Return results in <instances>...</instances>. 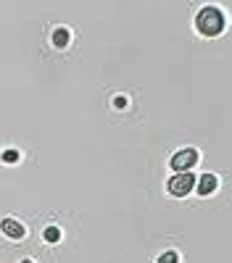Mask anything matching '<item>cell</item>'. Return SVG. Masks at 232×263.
Here are the masks:
<instances>
[{
  "instance_id": "obj_1",
  "label": "cell",
  "mask_w": 232,
  "mask_h": 263,
  "mask_svg": "<svg viewBox=\"0 0 232 263\" xmlns=\"http://www.w3.org/2000/svg\"><path fill=\"white\" fill-rule=\"evenodd\" d=\"M195 27L203 37H217L224 29V13L217 6H206L201 8V13L195 16Z\"/></svg>"
},
{
  "instance_id": "obj_2",
  "label": "cell",
  "mask_w": 232,
  "mask_h": 263,
  "mask_svg": "<svg viewBox=\"0 0 232 263\" xmlns=\"http://www.w3.org/2000/svg\"><path fill=\"white\" fill-rule=\"evenodd\" d=\"M193 187H195V174H193V171L174 174V177L166 182L169 195H174V197H185V195H190V190H193Z\"/></svg>"
},
{
  "instance_id": "obj_3",
  "label": "cell",
  "mask_w": 232,
  "mask_h": 263,
  "mask_svg": "<svg viewBox=\"0 0 232 263\" xmlns=\"http://www.w3.org/2000/svg\"><path fill=\"white\" fill-rule=\"evenodd\" d=\"M198 161H201V158H198V150H193V147H185V150L174 153L172 161H169V166H172L177 174H182V171H190V168H193Z\"/></svg>"
},
{
  "instance_id": "obj_4",
  "label": "cell",
  "mask_w": 232,
  "mask_h": 263,
  "mask_svg": "<svg viewBox=\"0 0 232 263\" xmlns=\"http://www.w3.org/2000/svg\"><path fill=\"white\" fill-rule=\"evenodd\" d=\"M0 232L11 239H21L27 234V229L21 227V221H16V218H3V221H0Z\"/></svg>"
},
{
  "instance_id": "obj_5",
  "label": "cell",
  "mask_w": 232,
  "mask_h": 263,
  "mask_svg": "<svg viewBox=\"0 0 232 263\" xmlns=\"http://www.w3.org/2000/svg\"><path fill=\"white\" fill-rule=\"evenodd\" d=\"M195 184H198V192L201 195H211V192H214L217 190V177H214V174H203V177H195Z\"/></svg>"
},
{
  "instance_id": "obj_6",
  "label": "cell",
  "mask_w": 232,
  "mask_h": 263,
  "mask_svg": "<svg viewBox=\"0 0 232 263\" xmlns=\"http://www.w3.org/2000/svg\"><path fill=\"white\" fill-rule=\"evenodd\" d=\"M69 37H72V34H69L66 27H58V29L53 32V45H56V48H66V45H69Z\"/></svg>"
},
{
  "instance_id": "obj_7",
  "label": "cell",
  "mask_w": 232,
  "mask_h": 263,
  "mask_svg": "<svg viewBox=\"0 0 232 263\" xmlns=\"http://www.w3.org/2000/svg\"><path fill=\"white\" fill-rule=\"evenodd\" d=\"M42 237H45V242H58V239H61V229L58 227H48L45 232H42Z\"/></svg>"
},
{
  "instance_id": "obj_8",
  "label": "cell",
  "mask_w": 232,
  "mask_h": 263,
  "mask_svg": "<svg viewBox=\"0 0 232 263\" xmlns=\"http://www.w3.org/2000/svg\"><path fill=\"white\" fill-rule=\"evenodd\" d=\"M158 263H180V255H177L174 250H169V253H164V255L158 258Z\"/></svg>"
},
{
  "instance_id": "obj_9",
  "label": "cell",
  "mask_w": 232,
  "mask_h": 263,
  "mask_svg": "<svg viewBox=\"0 0 232 263\" xmlns=\"http://www.w3.org/2000/svg\"><path fill=\"white\" fill-rule=\"evenodd\" d=\"M0 158H3L6 163H16V161H19V153H16V150H6Z\"/></svg>"
},
{
  "instance_id": "obj_10",
  "label": "cell",
  "mask_w": 232,
  "mask_h": 263,
  "mask_svg": "<svg viewBox=\"0 0 232 263\" xmlns=\"http://www.w3.org/2000/svg\"><path fill=\"white\" fill-rule=\"evenodd\" d=\"M114 105H116V108H124V105H127V100H124V98H116V100H114Z\"/></svg>"
},
{
  "instance_id": "obj_11",
  "label": "cell",
  "mask_w": 232,
  "mask_h": 263,
  "mask_svg": "<svg viewBox=\"0 0 232 263\" xmlns=\"http://www.w3.org/2000/svg\"><path fill=\"white\" fill-rule=\"evenodd\" d=\"M21 263H34V260H29V258H24V260H21Z\"/></svg>"
}]
</instances>
